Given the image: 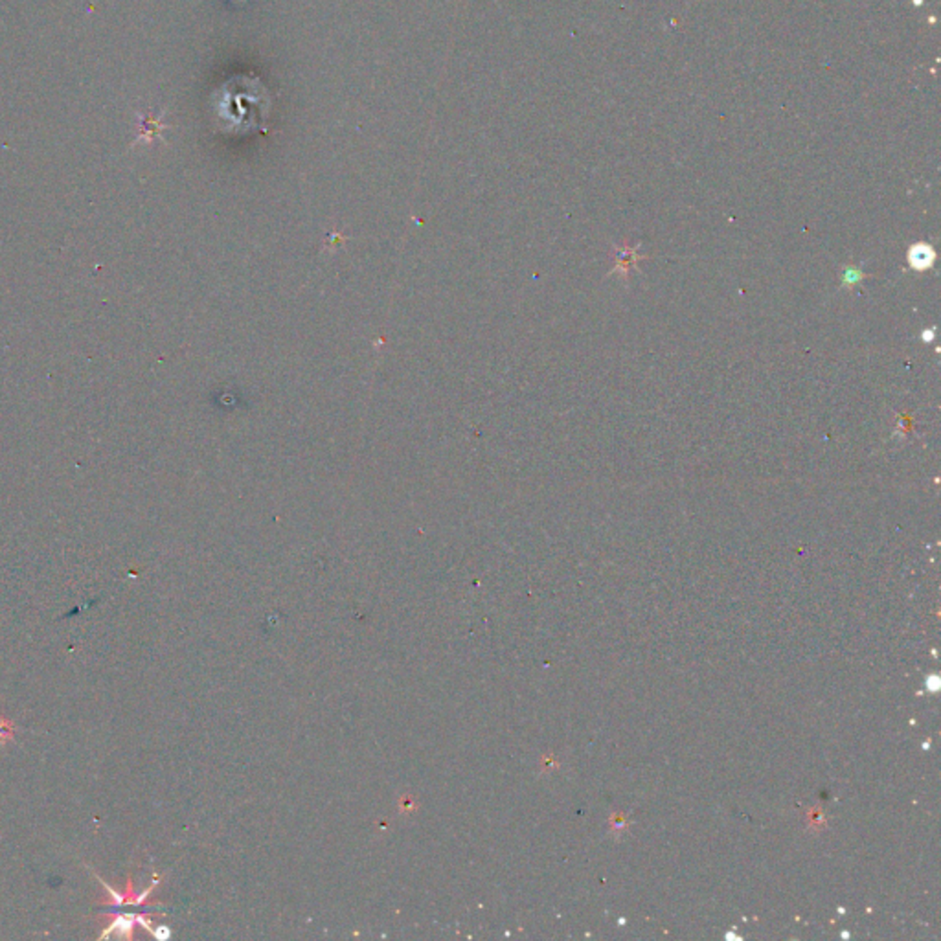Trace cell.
<instances>
[{"mask_svg":"<svg viewBox=\"0 0 941 941\" xmlns=\"http://www.w3.org/2000/svg\"><path fill=\"white\" fill-rule=\"evenodd\" d=\"M934 259H936V252L932 250V246L926 245V243H917L908 250L910 267H914L915 271L931 268Z\"/></svg>","mask_w":941,"mask_h":941,"instance_id":"cell-1","label":"cell"},{"mask_svg":"<svg viewBox=\"0 0 941 941\" xmlns=\"http://www.w3.org/2000/svg\"><path fill=\"white\" fill-rule=\"evenodd\" d=\"M134 925H136V914H120L116 915L113 925L109 926L105 932H102L100 938H109L111 934H116L118 938H131Z\"/></svg>","mask_w":941,"mask_h":941,"instance_id":"cell-2","label":"cell"},{"mask_svg":"<svg viewBox=\"0 0 941 941\" xmlns=\"http://www.w3.org/2000/svg\"><path fill=\"white\" fill-rule=\"evenodd\" d=\"M151 934H153L156 940H167V938L172 936V931H170L166 925H161V926H153Z\"/></svg>","mask_w":941,"mask_h":941,"instance_id":"cell-3","label":"cell"}]
</instances>
